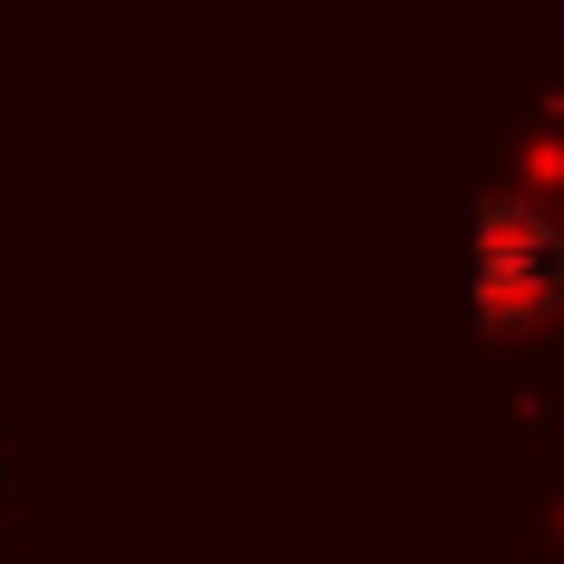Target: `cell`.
Returning a JSON list of instances; mask_svg holds the SVG:
<instances>
[{"mask_svg": "<svg viewBox=\"0 0 564 564\" xmlns=\"http://www.w3.org/2000/svg\"><path fill=\"white\" fill-rule=\"evenodd\" d=\"M476 288H486V317H496V327L555 307V297H564V238L535 218V208L496 198L486 228H476Z\"/></svg>", "mask_w": 564, "mask_h": 564, "instance_id": "obj_1", "label": "cell"}]
</instances>
